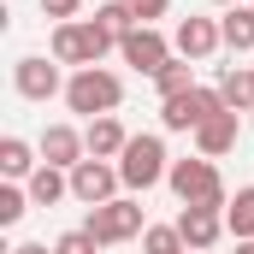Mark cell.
Listing matches in <instances>:
<instances>
[{
    "instance_id": "obj_22",
    "label": "cell",
    "mask_w": 254,
    "mask_h": 254,
    "mask_svg": "<svg viewBox=\"0 0 254 254\" xmlns=\"http://www.w3.org/2000/svg\"><path fill=\"white\" fill-rule=\"evenodd\" d=\"M24 213H30V190H18V184H0V225L12 231Z\"/></svg>"
},
{
    "instance_id": "obj_10",
    "label": "cell",
    "mask_w": 254,
    "mask_h": 254,
    "mask_svg": "<svg viewBox=\"0 0 254 254\" xmlns=\"http://www.w3.org/2000/svg\"><path fill=\"white\" fill-rule=\"evenodd\" d=\"M178 237H184L190 254H207L225 237V207H184V213H178Z\"/></svg>"
},
{
    "instance_id": "obj_25",
    "label": "cell",
    "mask_w": 254,
    "mask_h": 254,
    "mask_svg": "<svg viewBox=\"0 0 254 254\" xmlns=\"http://www.w3.org/2000/svg\"><path fill=\"white\" fill-rule=\"evenodd\" d=\"M77 6H83V0H42V12H48L54 24H71V18H77Z\"/></svg>"
},
{
    "instance_id": "obj_7",
    "label": "cell",
    "mask_w": 254,
    "mask_h": 254,
    "mask_svg": "<svg viewBox=\"0 0 254 254\" xmlns=\"http://www.w3.org/2000/svg\"><path fill=\"white\" fill-rule=\"evenodd\" d=\"M119 54H125V65H136L142 77H160L166 65L178 60V48H172V42L154 30V24H136V30H125V36H119Z\"/></svg>"
},
{
    "instance_id": "obj_3",
    "label": "cell",
    "mask_w": 254,
    "mask_h": 254,
    "mask_svg": "<svg viewBox=\"0 0 254 254\" xmlns=\"http://www.w3.org/2000/svg\"><path fill=\"white\" fill-rule=\"evenodd\" d=\"M166 184H172V195H178L184 207H231L225 178H219V166H213L207 154H195V160H172Z\"/></svg>"
},
{
    "instance_id": "obj_24",
    "label": "cell",
    "mask_w": 254,
    "mask_h": 254,
    "mask_svg": "<svg viewBox=\"0 0 254 254\" xmlns=\"http://www.w3.org/2000/svg\"><path fill=\"white\" fill-rule=\"evenodd\" d=\"M95 249H101V243H95L89 231H65L60 243H54V254H95Z\"/></svg>"
},
{
    "instance_id": "obj_18",
    "label": "cell",
    "mask_w": 254,
    "mask_h": 254,
    "mask_svg": "<svg viewBox=\"0 0 254 254\" xmlns=\"http://www.w3.org/2000/svg\"><path fill=\"white\" fill-rule=\"evenodd\" d=\"M219 95H225L231 113H254V65H231L219 77Z\"/></svg>"
},
{
    "instance_id": "obj_6",
    "label": "cell",
    "mask_w": 254,
    "mask_h": 254,
    "mask_svg": "<svg viewBox=\"0 0 254 254\" xmlns=\"http://www.w3.org/2000/svg\"><path fill=\"white\" fill-rule=\"evenodd\" d=\"M219 113H231L225 95H219V89H201V83H195L190 95H178V101H160V125L166 130H190V136L207 125V119H219Z\"/></svg>"
},
{
    "instance_id": "obj_23",
    "label": "cell",
    "mask_w": 254,
    "mask_h": 254,
    "mask_svg": "<svg viewBox=\"0 0 254 254\" xmlns=\"http://www.w3.org/2000/svg\"><path fill=\"white\" fill-rule=\"evenodd\" d=\"M166 6H172V0H125L130 24H154V18H166Z\"/></svg>"
},
{
    "instance_id": "obj_11",
    "label": "cell",
    "mask_w": 254,
    "mask_h": 254,
    "mask_svg": "<svg viewBox=\"0 0 254 254\" xmlns=\"http://www.w3.org/2000/svg\"><path fill=\"white\" fill-rule=\"evenodd\" d=\"M36 148H42V160H48V166H60V172H71V166H83V160H89L83 130H71V125H48Z\"/></svg>"
},
{
    "instance_id": "obj_14",
    "label": "cell",
    "mask_w": 254,
    "mask_h": 254,
    "mask_svg": "<svg viewBox=\"0 0 254 254\" xmlns=\"http://www.w3.org/2000/svg\"><path fill=\"white\" fill-rule=\"evenodd\" d=\"M36 154H42V148H30L24 136H0V172H6V184H18V178L30 184V178H36V166H42Z\"/></svg>"
},
{
    "instance_id": "obj_26",
    "label": "cell",
    "mask_w": 254,
    "mask_h": 254,
    "mask_svg": "<svg viewBox=\"0 0 254 254\" xmlns=\"http://www.w3.org/2000/svg\"><path fill=\"white\" fill-rule=\"evenodd\" d=\"M12 254H54V249H48V243H18Z\"/></svg>"
},
{
    "instance_id": "obj_5",
    "label": "cell",
    "mask_w": 254,
    "mask_h": 254,
    "mask_svg": "<svg viewBox=\"0 0 254 254\" xmlns=\"http://www.w3.org/2000/svg\"><path fill=\"white\" fill-rule=\"evenodd\" d=\"M166 172H172V160H166V142L160 136H130V148L119 154V178H125L130 195H148L154 184H166Z\"/></svg>"
},
{
    "instance_id": "obj_2",
    "label": "cell",
    "mask_w": 254,
    "mask_h": 254,
    "mask_svg": "<svg viewBox=\"0 0 254 254\" xmlns=\"http://www.w3.org/2000/svg\"><path fill=\"white\" fill-rule=\"evenodd\" d=\"M119 101H125V83H119L107 65H83V71H71V83H65V107L83 113V119H107V113H119Z\"/></svg>"
},
{
    "instance_id": "obj_13",
    "label": "cell",
    "mask_w": 254,
    "mask_h": 254,
    "mask_svg": "<svg viewBox=\"0 0 254 254\" xmlns=\"http://www.w3.org/2000/svg\"><path fill=\"white\" fill-rule=\"evenodd\" d=\"M83 142H89V154H95V160H119V154L130 148V130L119 125L113 113H107V119H89V130H83Z\"/></svg>"
},
{
    "instance_id": "obj_15",
    "label": "cell",
    "mask_w": 254,
    "mask_h": 254,
    "mask_svg": "<svg viewBox=\"0 0 254 254\" xmlns=\"http://www.w3.org/2000/svg\"><path fill=\"white\" fill-rule=\"evenodd\" d=\"M231 148H237V113H219V119H207V125L195 130V154L219 160V154H231Z\"/></svg>"
},
{
    "instance_id": "obj_16",
    "label": "cell",
    "mask_w": 254,
    "mask_h": 254,
    "mask_svg": "<svg viewBox=\"0 0 254 254\" xmlns=\"http://www.w3.org/2000/svg\"><path fill=\"white\" fill-rule=\"evenodd\" d=\"M219 36H225V48L231 54H254V6H225V18H219Z\"/></svg>"
},
{
    "instance_id": "obj_29",
    "label": "cell",
    "mask_w": 254,
    "mask_h": 254,
    "mask_svg": "<svg viewBox=\"0 0 254 254\" xmlns=\"http://www.w3.org/2000/svg\"><path fill=\"white\" fill-rule=\"evenodd\" d=\"M249 125H254V113H249Z\"/></svg>"
},
{
    "instance_id": "obj_17",
    "label": "cell",
    "mask_w": 254,
    "mask_h": 254,
    "mask_svg": "<svg viewBox=\"0 0 254 254\" xmlns=\"http://www.w3.org/2000/svg\"><path fill=\"white\" fill-rule=\"evenodd\" d=\"M24 190H30V201H36V207H54V201H65V195H71V172H60V166H48V160H42V166H36V178H30Z\"/></svg>"
},
{
    "instance_id": "obj_4",
    "label": "cell",
    "mask_w": 254,
    "mask_h": 254,
    "mask_svg": "<svg viewBox=\"0 0 254 254\" xmlns=\"http://www.w3.org/2000/svg\"><path fill=\"white\" fill-rule=\"evenodd\" d=\"M83 231H89L101 249H113V243H130V237H142V231H148V207H142L136 195H119V201H107V207H89Z\"/></svg>"
},
{
    "instance_id": "obj_30",
    "label": "cell",
    "mask_w": 254,
    "mask_h": 254,
    "mask_svg": "<svg viewBox=\"0 0 254 254\" xmlns=\"http://www.w3.org/2000/svg\"><path fill=\"white\" fill-rule=\"evenodd\" d=\"M249 6H254V0H249Z\"/></svg>"
},
{
    "instance_id": "obj_9",
    "label": "cell",
    "mask_w": 254,
    "mask_h": 254,
    "mask_svg": "<svg viewBox=\"0 0 254 254\" xmlns=\"http://www.w3.org/2000/svg\"><path fill=\"white\" fill-rule=\"evenodd\" d=\"M12 89H18L24 101H54V95H65L60 65H48L42 54H24V60L12 65Z\"/></svg>"
},
{
    "instance_id": "obj_27",
    "label": "cell",
    "mask_w": 254,
    "mask_h": 254,
    "mask_svg": "<svg viewBox=\"0 0 254 254\" xmlns=\"http://www.w3.org/2000/svg\"><path fill=\"white\" fill-rule=\"evenodd\" d=\"M237 254H254V243H237Z\"/></svg>"
},
{
    "instance_id": "obj_1",
    "label": "cell",
    "mask_w": 254,
    "mask_h": 254,
    "mask_svg": "<svg viewBox=\"0 0 254 254\" xmlns=\"http://www.w3.org/2000/svg\"><path fill=\"white\" fill-rule=\"evenodd\" d=\"M54 65H101L113 48H119V30H107L101 18H71V24H54Z\"/></svg>"
},
{
    "instance_id": "obj_28",
    "label": "cell",
    "mask_w": 254,
    "mask_h": 254,
    "mask_svg": "<svg viewBox=\"0 0 254 254\" xmlns=\"http://www.w3.org/2000/svg\"><path fill=\"white\" fill-rule=\"evenodd\" d=\"M213 6H243V0H213Z\"/></svg>"
},
{
    "instance_id": "obj_8",
    "label": "cell",
    "mask_w": 254,
    "mask_h": 254,
    "mask_svg": "<svg viewBox=\"0 0 254 254\" xmlns=\"http://www.w3.org/2000/svg\"><path fill=\"white\" fill-rule=\"evenodd\" d=\"M125 190V178H119V160H83V166H71V195L83 201V207H107V201H119Z\"/></svg>"
},
{
    "instance_id": "obj_20",
    "label": "cell",
    "mask_w": 254,
    "mask_h": 254,
    "mask_svg": "<svg viewBox=\"0 0 254 254\" xmlns=\"http://www.w3.org/2000/svg\"><path fill=\"white\" fill-rule=\"evenodd\" d=\"M154 89H160V101H178V95H190V89H195V65H190V60H172L160 77H154Z\"/></svg>"
},
{
    "instance_id": "obj_12",
    "label": "cell",
    "mask_w": 254,
    "mask_h": 254,
    "mask_svg": "<svg viewBox=\"0 0 254 254\" xmlns=\"http://www.w3.org/2000/svg\"><path fill=\"white\" fill-rule=\"evenodd\" d=\"M172 48H178V60H207L213 48H225V36H219V18H184L178 24V36H172Z\"/></svg>"
},
{
    "instance_id": "obj_19",
    "label": "cell",
    "mask_w": 254,
    "mask_h": 254,
    "mask_svg": "<svg viewBox=\"0 0 254 254\" xmlns=\"http://www.w3.org/2000/svg\"><path fill=\"white\" fill-rule=\"evenodd\" d=\"M225 231H231L237 243H254V184L231 195V207H225Z\"/></svg>"
},
{
    "instance_id": "obj_21",
    "label": "cell",
    "mask_w": 254,
    "mask_h": 254,
    "mask_svg": "<svg viewBox=\"0 0 254 254\" xmlns=\"http://www.w3.org/2000/svg\"><path fill=\"white\" fill-rule=\"evenodd\" d=\"M142 254H190V249H184L178 225H148L142 231Z\"/></svg>"
}]
</instances>
